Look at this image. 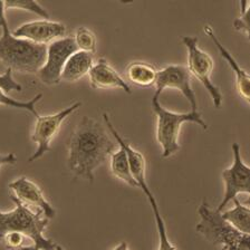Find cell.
<instances>
[{"instance_id": "obj_1", "label": "cell", "mask_w": 250, "mask_h": 250, "mask_svg": "<svg viewBox=\"0 0 250 250\" xmlns=\"http://www.w3.org/2000/svg\"><path fill=\"white\" fill-rule=\"evenodd\" d=\"M107 127L99 121L83 116L67 141V166L75 179L94 182L96 169L117 148Z\"/></svg>"}, {"instance_id": "obj_2", "label": "cell", "mask_w": 250, "mask_h": 250, "mask_svg": "<svg viewBox=\"0 0 250 250\" xmlns=\"http://www.w3.org/2000/svg\"><path fill=\"white\" fill-rule=\"evenodd\" d=\"M11 200L16 206L14 210L6 212L0 210V240L6 233L18 232L29 238L38 250L56 249L57 244L44 234L49 220L42 211L33 210L14 195H11Z\"/></svg>"}, {"instance_id": "obj_3", "label": "cell", "mask_w": 250, "mask_h": 250, "mask_svg": "<svg viewBox=\"0 0 250 250\" xmlns=\"http://www.w3.org/2000/svg\"><path fill=\"white\" fill-rule=\"evenodd\" d=\"M160 96L154 93L152 97V111L156 117V140L162 147L163 158L177 154L180 150V132L185 123H194L207 130L208 125L203 121L199 111L189 113H175L164 108L160 103Z\"/></svg>"}, {"instance_id": "obj_4", "label": "cell", "mask_w": 250, "mask_h": 250, "mask_svg": "<svg viewBox=\"0 0 250 250\" xmlns=\"http://www.w3.org/2000/svg\"><path fill=\"white\" fill-rule=\"evenodd\" d=\"M47 46L15 37L9 26L2 28L0 37V62L14 72L38 73L46 60Z\"/></svg>"}, {"instance_id": "obj_5", "label": "cell", "mask_w": 250, "mask_h": 250, "mask_svg": "<svg viewBox=\"0 0 250 250\" xmlns=\"http://www.w3.org/2000/svg\"><path fill=\"white\" fill-rule=\"evenodd\" d=\"M198 214L200 221L195 230L213 246H220L222 250H250V234L238 231L229 225L220 212L210 208L208 201L201 202Z\"/></svg>"}, {"instance_id": "obj_6", "label": "cell", "mask_w": 250, "mask_h": 250, "mask_svg": "<svg viewBox=\"0 0 250 250\" xmlns=\"http://www.w3.org/2000/svg\"><path fill=\"white\" fill-rule=\"evenodd\" d=\"M181 42L188 49L187 67L189 69L191 76H194L199 82H201V84L205 86L206 91L208 92L212 100L213 106L220 108L222 102H224V95L211 78L214 68L212 57L199 47L198 37L182 36Z\"/></svg>"}, {"instance_id": "obj_7", "label": "cell", "mask_w": 250, "mask_h": 250, "mask_svg": "<svg viewBox=\"0 0 250 250\" xmlns=\"http://www.w3.org/2000/svg\"><path fill=\"white\" fill-rule=\"evenodd\" d=\"M81 106L82 102H75L70 106L54 113V114L38 115L36 117V123H35L33 134H31V140L35 144H37V150L28 159V162L31 163L37 161L38 159L42 158L47 152L52 150L50 144H52L55 136L60 132L62 124L68 119L69 115H72L74 112L81 108Z\"/></svg>"}, {"instance_id": "obj_8", "label": "cell", "mask_w": 250, "mask_h": 250, "mask_svg": "<svg viewBox=\"0 0 250 250\" xmlns=\"http://www.w3.org/2000/svg\"><path fill=\"white\" fill-rule=\"evenodd\" d=\"M233 162L221 173L225 182V195L216 209L218 212L224 211L227 206L240 193H250V167L244 162L238 143L232 144Z\"/></svg>"}, {"instance_id": "obj_9", "label": "cell", "mask_w": 250, "mask_h": 250, "mask_svg": "<svg viewBox=\"0 0 250 250\" xmlns=\"http://www.w3.org/2000/svg\"><path fill=\"white\" fill-rule=\"evenodd\" d=\"M77 50L73 37H64L50 42L47 46L44 65L37 73L42 83L49 86L60 84L66 62Z\"/></svg>"}, {"instance_id": "obj_10", "label": "cell", "mask_w": 250, "mask_h": 250, "mask_svg": "<svg viewBox=\"0 0 250 250\" xmlns=\"http://www.w3.org/2000/svg\"><path fill=\"white\" fill-rule=\"evenodd\" d=\"M154 86L159 96L167 88L178 89L190 103L191 111H198L197 96L191 86V74L186 65L171 64L158 70Z\"/></svg>"}, {"instance_id": "obj_11", "label": "cell", "mask_w": 250, "mask_h": 250, "mask_svg": "<svg viewBox=\"0 0 250 250\" xmlns=\"http://www.w3.org/2000/svg\"><path fill=\"white\" fill-rule=\"evenodd\" d=\"M11 34L15 37L23 38L35 44L47 46V44L65 37L66 26L60 21L42 19V21L23 23Z\"/></svg>"}, {"instance_id": "obj_12", "label": "cell", "mask_w": 250, "mask_h": 250, "mask_svg": "<svg viewBox=\"0 0 250 250\" xmlns=\"http://www.w3.org/2000/svg\"><path fill=\"white\" fill-rule=\"evenodd\" d=\"M13 195L27 207L42 211V214L50 220L56 216V210L45 198L42 190L34 181L26 177H21L9 183Z\"/></svg>"}, {"instance_id": "obj_13", "label": "cell", "mask_w": 250, "mask_h": 250, "mask_svg": "<svg viewBox=\"0 0 250 250\" xmlns=\"http://www.w3.org/2000/svg\"><path fill=\"white\" fill-rule=\"evenodd\" d=\"M91 86L95 89L121 88L127 94H131V87L123 77L108 64L105 58H100L99 62L93 65L88 73Z\"/></svg>"}, {"instance_id": "obj_14", "label": "cell", "mask_w": 250, "mask_h": 250, "mask_svg": "<svg viewBox=\"0 0 250 250\" xmlns=\"http://www.w3.org/2000/svg\"><path fill=\"white\" fill-rule=\"evenodd\" d=\"M203 31L205 34L208 35L210 37L211 41L214 44V46L217 47V49L220 53L221 57L228 62L229 67L231 68L232 72L234 73V76H236V86H237V91L239 93V95L242 97V99L246 100V102L249 103V94H250V77L247 70H245L241 67L239 62L236 61L231 53L229 52L226 47L221 44L220 41H219L216 33H214V29L211 27L210 25H206L203 27Z\"/></svg>"}, {"instance_id": "obj_15", "label": "cell", "mask_w": 250, "mask_h": 250, "mask_svg": "<svg viewBox=\"0 0 250 250\" xmlns=\"http://www.w3.org/2000/svg\"><path fill=\"white\" fill-rule=\"evenodd\" d=\"M94 65L93 54L77 50L66 62L62 73V81L67 83H75L84 76L88 75Z\"/></svg>"}, {"instance_id": "obj_16", "label": "cell", "mask_w": 250, "mask_h": 250, "mask_svg": "<svg viewBox=\"0 0 250 250\" xmlns=\"http://www.w3.org/2000/svg\"><path fill=\"white\" fill-rule=\"evenodd\" d=\"M128 81L140 87H148L155 84L158 69L146 62H133L126 68Z\"/></svg>"}, {"instance_id": "obj_17", "label": "cell", "mask_w": 250, "mask_h": 250, "mask_svg": "<svg viewBox=\"0 0 250 250\" xmlns=\"http://www.w3.org/2000/svg\"><path fill=\"white\" fill-rule=\"evenodd\" d=\"M233 208L227 211H221L220 214L225 220L236 228L238 231L250 234V209L248 206H244L238 200L233 199Z\"/></svg>"}, {"instance_id": "obj_18", "label": "cell", "mask_w": 250, "mask_h": 250, "mask_svg": "<svg viewBox=\"0 0 250 250\" xmlns=\"http://www.w3.org/2000/svg\"><path fill=\"white\" fill-rule=\"evenodd\" d=\"M109 167H111L112 174L115 178L120 179L121 181L126 183L130 187L139 188L138 183H136L134 178L132 177L126 152L121 146L116 148L112 155L109 156Z\"/></svg>"}, {"instance_id": "obj_19", "label": "cell", "mask_w": 250, "mask_h": 250, "mask_svg": "<svg viewBox=\"0 0 250 250\" xmlns=\"http://www.w3.org/2000/svg\"><path fill=\"white\" fill-rule=\"evenodd\" d=\"M142 191L144 192V194H146L148 203H150L152 212H153V216L155 219L156 230H158V236H159L158 250H178L177 247L172 244L171 240L169 239V237H167L166 224H164L163 217L161 216V212H160L158 202H156L154 194H153V192H152V190L150 189V187L146 186V188H143Z\"/></svg>"}, {"instance_id": "obj_20", "label": "cell", "mask_w": 250, "mask_h": 250, "mask_svg": "<svg viewBox=\"0 0 250 250\" xmlns=\"http://www.w3.org/2000/svg\"><path fill=\"white\" fill-rule=\"evenodd\" d=\"M42 94L39 93L34 97V99H31L28 102H21V101L11 99V97L8 96L2 89H0V105H2V106L17 108V109H22V111H27L31 113L33 115H35V117H37L39 115L36 107H35V105H36L37 102L42 100Z\"/></svg>"}, {"instance_id": "obj_21", "label": "cell", "mask_w": 250, "mask_h": 250, "mask_svg": "<svg viewBox=\"0 0 250 250\" xmlns=\"http://www.w3.org/2000/svg\"><path fill=\"white\" fill-rule=\"evenodd\" d=\"M73 38L78 50L91 54L96 52V36L91 29L86 28V27H80V28H77L75 36Z\"/></svg>"}, {"instance_id": "obj_22", "label": "cell", "mask_w": 250, "mask_h": 250, "mask_svg": "<svg viewBox=\"0 0 250 250\" xmlns=\"http://www.w3.org/2000/svg\"><path fill=\"white\" fill-rule=\"evenodd\" d=\"M5 9H21L38 15L42 19H49V14L45 8L34 0H8L5 1Z\"/></svg>"}, {"instance_id": "obj_23", "label": "cell", "mask_w": 250, "mask_h": 250, "mask_svg": "<svg viewBox=\"0 0 250 250\" xmlns=\"http://www.w3.org/2000/svg\"><path fill=\"white\" fill-rule=\"evenodd\" d=\"M240 17L237 18L233 22L234 29L244 34L249 38V2L248 0H242L240 2Z\"/></svg>"}, {"instance_id": "obj_24", "label": "cell", "mask_w": 250, "mask_h": 250, "mask_svg": "<svg viewBox=\"0 0 250 250\" xmlns=\"http://www.w3.org/2000/svg\"><path fill=\"white\" fill-rule=\"evenodd\" d=\"M0 89H2L5 93H9L13 91L21 92L22 89L21 85L14 80L13 70L11 69L7 68L6 72L0 75Z\"/></svg>"}, {"instance_id": "obj_25", "label": "cell", "mask_w": 250, "mask_h": 250, "mask_svg": "<svg viewBox=\"0 0 250 250\" xmlns=\"http://www.w3.org/2000/svg\"><path fill=\"white\" fill-rule=\"evenodd\" d=\"M23 238H25V236L21 233L9 232V233H6L5 236L2 237L1 240L3 241V244H5L7 249L14 250V249L22 247Z\"/></svg>"}, {"instance_id": "obj_26", "label": "cell", "mask_w": 250, "mask_h": 250, "mask_svg": "<svg viewBox=\"0 0 250 250\" xmlns=\"http://www.w3.org/2000/svg\"><path fill=\"white\" fill-rule=\"evenodd\" d=\"M17 163V156L14 153L0 154V167L3 166H14Z\"/></svg>"}, {"instance_id": "obj_27", "label": "cell", "mask_w": 250, "mask_h": 250, "mask_svg": "<svg viewBox=\"0 0 250 250\" xmlns=\"http://www.w3.org/2000/svg\"><path fill=\"white\" fill-rule=\"evenodd\" d=\"M8 26L7 19H6V9H5V1H0V27Z\"/></svg>"}, {"instance_id": "obj_28", "label": "cell", "mask_w": 250, "mask_h": 250, "mask_svg": "<svg viewBox=\"0 0 250 250\" xmlns=\"http://www.w3.org/2000/svg\"><path fill=\"white\" fill-rule=\"evenodd\" d=\"M112 250H130V249H128V245L126 244V242L122 241V242H120V244L117 245L115 248H113Z\"/></svg>"}, {"instance_id": "obj_29", "label": "cell", "mask_w": 250, "mask_h": 250, "mask_svg": "<svg viewBox=\"0 0 250 250\" xmlns=\"http://www.w3.org/2000/svg\"><path fill=\"white\" fill-rule=\"evenodd\" d=\"M14 250H38V249L33 245V246H26V247H21V248H17Z\"/></svg>"}, {"instance_id": "obj_30", "label": "cell", "mask_w": 250, "mask_h": 250, "mask_svg": "<svg viewBox=\"0 0 250 250\" xmlns=\"http://www.w3.org/2000/svg\"><path fill=\"white\" fill-rule=\"evenodd\" d=\"M55 250H65V249H64V248H62V246H60V245H57V246H56V249H55Z\"/></svg>"}, {"instance_id": "obj_31", "label": "cell", "mask_w": 250, "mask_h": 250, "mask_svg": "<svg viewBox=\"0 0 250 250\" xmlns=\"http://www.w3.org/2000/svg\"><path fill=\"white\" fill-rule=\"evenodd\" d=\"M220 250H222V249H220Z\"/></svg>"}]
</instances>
